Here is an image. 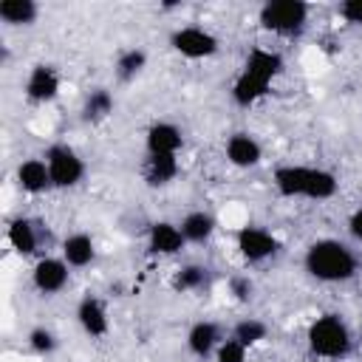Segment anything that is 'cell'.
I'll list each match as a JSON object with an SVG mask.
<instances>
[{
  "instance_id": "6da1fadb",
  "label": "cell",
  "mask_w": 362,
  "mask_h": 362,
  "mask_svg": "<svg viewBox=\"0 0 362 362\" xmlns=\"http://www.w3.org/2000/svg\"><path fill=\"white\" fill-rule=\"evenodd\" d=\"M274 189L283 198H311L325 201L337 192V175L322 167L283 164L274 170Z\"/></svg>"
},
{
  "instance_id": "7a4b0ae2",
  "label": "cell",
  "mask_w": 362,
  "mask_h": 362,
  "mask_svg": "<svg viewBox=\"0 0 362 362\" xmlns=\"http://www.w3.org/2000/svg\"><path fill=\"white\" fill-rule=\"evenodd\" d=\"M356 255L334 238L314 240L305 249V272L320 283H345L356 274Z\"/></svg>"
},
{
  "instance_id": "3957f363",
  "label": "cell",
  "mask_w": 362,
  "mask_h": 362,
  "mask_svg": "<svg viewBox=\"0 0 362 362\" xmlns=\"http://www.w3.org/2000/svg\"><path fill=\"white\" fill-rule=\"evenodd\" d=\"M308 348L320 359H342L351 351V331L337 314H322L308 325Z\"/></svg>"
},
{
  "instance_id": "277c9868",
  "label": "cell",
  "mask_w": 362,
  "mask_h": 362,
  "mask_svg": "<svg viewBox=\"0 0 362 362\" xmlns=\"http://www.w3.org/2000/svg\"><path fill=\"white\" fill-rule=\"evenodd\" d=\"M308 20V3L303 0H269L257 11V23L272 34H300Z\"/></svg>"
},
{
  "instance_id": "5b68a950",
  "label": "cell",
  "mask_w": 362,
  "mask_h": 362,
  "mask_svg": "<svg viewBox=\"0 0 362 362\" xmlns=\"http://www.w3.org/2000/svg\"><path fill=\"white\" fill-rule=\"evenodd\" d=\"M45 164H48V173H51V184L59 187V189H68V187L79 184L82 175H85L82 158L68 144H51L45 150Z\"/></svg>"
},
{
  "instance_id": "8992f818",
  "label": "cell",
  "mask_w": 362,
  "mask_h": 362,
  "mask_svg": "<svg viewBox=\"0 0 362 362\" xmlns=\"http://www.w3.org/2000/svg\"><path fill=\"white\" fill-rule=\"evenodd\" d=\"M170 45L175 54L187 57V59H206L218 51V37L201 25H184V28H175L170 34Z\"/></svg>"
},
{
  "instance_id": "52a82bcc",
  "label": "cell",
  "mask_w": 362,
  "mask_h": 362,
  "mask_svg": "<svg viewBox=\"0 0 362 362\" xmlns=\"http://www.w3.org/2000/svg\"><path fill=\"white\" fill-rule=\"evenodd\" d=\"M277 249H280V243H277V238H274L269 229L243 226V229L238 232V252H240L249 263H263V260H269Z\"/></svg>"
},
{
  "instance_id": "ba28073f",
  "label": "cell",
  "mask_w": 362,
  "mask_h": 362,
  "mask_svg": "<svg viewBox=\"0 0 362 362\" xmlns=\"http://www.w3.org/2000/svg\"><path fill=\"white\" fill-rule=\"evenodd\" d=\"M31 277H34V286L42 294H57L68 283V263L62 257H40Z\"/></svg>"
},
{
  "instance_id": "9c48e42d",
  "label": "cell",
  "mask_w": 362,
  "mask_h": 362,
  "mask_svg": "<svg viewBox=\"0 0 362 362\" xmlns=\"http://www.w3.org/2000/svg\"><path fill=\"white\" fill-rule=\"evenodd\" d=\"M59 93V74L51 65H34L25 79V96L31 102H51Z\"/></svg>"
},
{
  "instance_id": "30bf717a",
  "label": "cell",
  "mask_w": 362,
  "mask_h": 362,
  "mask_svg": "<svg viewBox=\"0 0 362 362\" xmlns=\"http://www.w3.org/2000/svg\"><path fill=\"white\" fill-rule=\"evenodd\" d=\"M144 141H147V156H178V150L184 144L181 130L173 122H156V124H150Z\"/></svg>"
},
{
  "instance_id": "8fae6325",
  "label": "cell",
  "mask_w": 362,
  "mask_h": 362,
  "mask_svg": "<svg viewBox=\"0 0 362 362\" xmlns=\"http://www.w3.org/2000/svg\"><path fill=\"white\" fill-rule=\"evenodd\" d=\"M187 238L181 232V226L170 223V221H156L147 232V246L153 255H178L184 249Z\"/></svg>"
},
{
  "instance_id": "7c38bea8",
  "label": "cell",
  "mask_w": 362,
  "mask_h": 362,
  "mask_svg": "<svg viewBox=\"0 0 362 362\" xmlns=\"http://www.w3.org/2000/svg\"><path fill=\"white\" fill-rule=\"evenodd\" d=\"M240 71L272 85L280 76V71H283V57L277 51H272V48H252Z\"/></svg>"
},
{
  "instance_id": "4fadbf2b",
  "label": "cell",
  "mask_w": 362,
  "mask_h": 362,
  "mask_svg": "<svg viewBox=\"0 0 362 362\" xmlns=\"http://www.w3.org/2000/svg\"><path fill=\"white\" fill-rule=\"evenodd\" d=\"M260 158H263V150L249 133H235V136L226 139V161L232 167L249 170V167L260 164Z\"/></svg>"
},
{
  "instance_id": "5bb4252c",
  "label": "cell",
  "mask_w": 362,
  "mask_h": 362,
  "mask_svg": "<svg viewBox=\"0 0 362 362\" xmlns=\"http://www.w3.org/2000/svg\"><path fill=\"white\" fill-rule=\"evenodd\" d=\"M76 320H79V325L88 337H105L107 328H110L105 303L99 297H90V294L76 305Z\"/></svg>"
},
{
  "instance_id": "9a60e30c",
  "label": "cell",
  "mask_w": 362,
  "mask_h": 362,
  "mask_svg": "<svg viewBox=\"0 0 362 362\" xmlns=\"http://www.w3.org/2000/svg\"><path fill=\"white\" fill-rule=\"evenodd\" d=\"M17 184L23 192H31V195H40L45 192L51 184V173H48V164L42 158H25L20 167H17Z\"/></svg>"
},
{
  "instance_id": "2e32d148",
  "label": "cell",
  "mask_w": 362,
  "mask_h": 362,
  "mask_svg": "<svg viewBox=\"0 0 362 362\" xmlns=\"http://www.w3.org/2000/svg\"><path fill=\"white\" fill-rule=\"evenodd\" d=\"M96 257V246H93V238L85 235V232H74L62 240V260L74 269H82V266H90Z\"/></svg>"
},
{
  "instance_id": "e0dca14e",
  "label": "cell",
  "mask_w": 362,
  "mask_h": 362,
  "mask_svg": "<svg viewBox=\"0 0 362 362\" xmlns=\"http://www.w3.org/2000/svg\"><path fill=\"white\" fill-rule=\"evenodd\" d=\"M218 345H221V331H218V325L215 322H209V320H201V322H195L192 328H189V334H187V348L195 354V356H209L212 351H218Z\"/></svg>"
},
{
  "instance_id": "ac0fdd59",
  "label": "cell",
  "mask_w": 362,
  "mask_h": 362,
  "mask_svg": "<svg viewBox=\"0 0 362 362\" xmlns=\"http://www.w3.org/2000/svg\"><path fill=\"white\" fill-rule=\"evenodd\" d=\"M178 175V158L175 156H147L144 161V181L150 187H164Z\"/></svg>"
},
{
  "instance_id": "d6986e66",
  "label": "cell",
  "mask_w": 362,
  "mask_h": 362,
  "mask_svg": "<svg viewBox=\"0 0 362 362\" xmlns=\"http://www.w3.org/2000/svg\"><path fill=\"white\" fill-rule=\"evenodd\" d=\"M178 226H181V232H184V238L189 243H206L212 238V232H215V218L209 212L198 209V212H189Z\"/></svg>"
},
{
  "instance_id": "ffe728a7",
  "label": "cell",
  "mask_w": 362,
  "mask_h": 362,
  "mask_svg": "<svg viewBox=\"0 0 362 362\" xmlns=\"http://www.w3.org/2000/svg\"><path fill=\"white\" fill-rule=\"evenodd\" d=\"M8 243L17 255H34L37 252V232H34V223L28 218H14L8 223Z\"/></svg>"
},
{
  "instance_id": "44dd1931",
  "label": "cell",
  "mask_w": 362,
  "mask_h": 362,
  "mask_svg": "<svg viewBox=\"0 0 362 362\" xmlns=\"http://www.w3.org/2000/svg\"><path fill=\"white\" fill-rule=\"evenodd\" d=\"M40 8L34 0H0V20L8 25H31Z\"/></svg>"
},
{
  "instance_id": "7402d4cb",
  "label": "cell",
  "mask_w": 362,
  "mask_h": 362,
  "mask_svg": "<svg viewBox=\"0 0 362 362\" xmlns=\"http://www.w3.org/2000/svg\"><path fill=\"white\" fill-rule=\"evenodd\" d=\"M110 113H113V96H110V90H105V88L90 90L88 99H85V105H82L85 122L96 124V122H105Z\"/></svg>"
},
{
  "instance_id": "603a6c76",
  "label": "cell",
  "mask_w": 362,
  "mask_h": 362,
  "mask_svg": "<svg viewBox=\"0 0 362 362\" xmlns=\"http://www.w3.org/2000/svg\"><path fill=\"white\" fill-rule=\"evenodd\" d=\"M144 65H147V54L141 48H124L116 57V76L122 82H130L144 71Z\"/></svg>"
},
{
  "instance_id": "cb8c5ba5",
  "label": "cell",
  "mask_w": 362,
  "mask_h": 362,
  "mask_svg": "<svg viewBox=\"0 0 362 362\" xmlns=\"http://www.w3.org/2000/svg\"><path fill=\"white\" fill-rule=\"evenodd\" d=\"M266 334H269L266 322H260V320H255V317L240 320V322L235 325V331H232V337H235L238 342H243L246 348H252V345L263 342V339H266Z\"/></svg>"
},
{
  "instance_id": "d4e9b609",
  "label": "cell",
  "mask_w": 362,
  "mask_h": 362,
  "mask_svg": "<svg viewBox=\"0 0 362 362\" xmlns=\"http://www.w3.org/2000/svg\"><path fill=\"white\" fill-rule=\"evenodd\" d=\"M204 283H206V269L204 266H184L173 277V288L175 291H195Z\"/></svg>"
},
{
  "instance_id": "484cf974",
  "label": "cell",
  "mask_w": 362,
  "mask_h": 362,
  "mask_svg": "<svg viewBox=\"0 0 362 362\" xmlns=\"http://www.w3.org/2000/svg\"><path fill=\"white\" fill-rule=\"evenodd\" d=\"M28 345H31L34 354H42V356L45 354H54L57 351V334L51 328H31Z\"/></svg>"
},
{
  "instance_id": "4316f807",
  "label": "cell",
  "mask_w": 362,
  "mask_h": 362,
  "mask_svg": "<svg viewBox=\"0 0 362 362\" xmlns=\"http://www.w3.org/2000/svg\"><path fill=\"white\" fill-rule=\"evenodd\" d=\"M215 359L218 362H246V345L238 342L235 337L232 339H223L215 351Z\"/></svg>"
},
{
  "instance_id": "83f0119b",
  "label": "cell",
  "mask_w": 362,
  "mask_h": 362,
  "mask_svg": "<svg viewBox=\"0 0 362 362\" xmlns=\"http://www.w3.org/2000/svg\"><path fill=\"white\" fill-rule=\"evenodd\" d=\"M339 17H342L345 23L362 25V0H342V3H339Z\"/></svg>"
},
{
  "instance_id": "f1b7e54d",
  "label": "cell",
  "mask_w": 362,
  "mask_h": 362,
  "mask_svg": "<svg viewBox=\"0 0 362 362\" xmlns=\"http://www.w3.org/2000/svg\"><path fill=\"white\" fill-rule=\"evenodd\" d=\"M229 291L235 294V300L246 303V300L252 297V283H249V277H232V280H229Z\"/></svg>"
},
{
  "instance_id": "f546056e",
  "label": "cell",
  "mask_w": 362,
  "mask_h": 362,
  "mask_svg": "<svg viewBox=\"0 0 362 362\" xmlns=\"http://www.w3.org/2000/svg\"><path fill=\"white\" fill-rule=\"evenodd\" d=\"M348 232H351L356 240H362V206L354 209V215L348 218Z\"/></svg>"
}]
</instances>
